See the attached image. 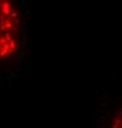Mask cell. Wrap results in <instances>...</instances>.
I'll use <instances>...</instances> for the list:
<instances>
[{"label":"cell","mask_w":122,"mask_h":128,"mask_svg":"<svg viewBox=\"0 0 122 128\" xmlns=\"http://www.w3.org/2000/svg\"><path fill=\"white\" fill-rule=\"evenodd\" d=\"M27 58L26 8L20 0H0V73L19 69Z\"/></svg>","instance_id":"obj_1"},{"label":"cell","mask_w":122,"mask_h":128,"mask_svg":"<svg viewBox=\"0 0 122 128\" xmlns=\"http://www.w3.org/2000/svg\"><path fill=\"white\" fill-rule=\"evenodd\" d=\"M97 126L122 127V88L110 94H102L97 100Z\"/></svg>","instance_id":"obj_2"}]
</instances>
